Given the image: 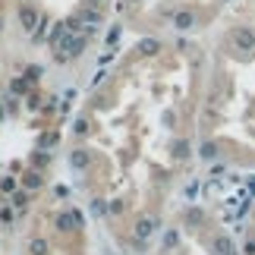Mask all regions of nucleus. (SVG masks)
Here are the masks:
<instances>
[{
	"label": "nucleus",
	"instance_id": "obj_1",
	"mask_svg": "<svg viewBox=\"0 0 255 255\" xmlns=\"http://www.w3.org/2000/svg\"><path fill=\"white\" fill-rule=\"evenodd\" d=\"M173 25L180 28V32H192V28H195V13H192V9H176V13H173Z\"/></svg>",
	"mask_w": 255,
	"mask_h": 255
},
{
	"label": "nucleus",
	"instance_id": "obj_2",
	"mask_svg": "<svg viewBox=\"0 0 255 255\" xmlns=\"http://www.w3.org/2000/svg\"><path fill=\"white\" fill-rule=\"evenodd\" d=\"M154 227H158L154 218H139V221H135V240H148L154 233Z\"/></svg>",
	"mask_w": 255,
	"mask_h": 255
},
{
	"label": "nucleus",
	"instance_id": "obj_3",
	"mask_svg": "<svg viewBox=\"0 0 255 255\" xmlns=\"http://www.w3.org/2000/svg\"><path fill=\"white\" fill-rule=\"evenodd\" d=\"M19 22H22L28 32H35V28H38V13L32 6H19Z\"/></svg>",
	"mask_w": 255,
	"mask_h": 255
},
{
	"label": "nucleus",
	"instance_id": "obj_4",
	"mask_svg": "<svg viewBox=\"0 0 255 255\" xmlns=\"http://www.w3.org/2000/svg\"><path fill=\"white\" fill-rule=\"evenodd\" d=\"M139 51L145 57H154V54L161 51V41H158V38H142V41H139Z\"/></svg>",
	"mask_w": 255,
	"mask_h": 255
},
{
	"label": "nucleus",
	"instance_id": "obj_5",
	"mask_svg": "<svg viewBox=\"0 0 255 255\" xmlns=\"http://www.w3.org/2000/svg\"><path fill=\"white\" fill-rule=\"evenodd\" d=\"M173 158H176V161L189 158V142H186V139H176V142H173Z\"/></svg>",
	"mask_w": 255,
	"mask_h": 255
},
{
	"label": "nucleus",
	"instance_id": "obj_6",
	"mask_svg": "<svg viewBox=\"0 0 255 255\" xmlns=\"http://www.w3.org/2000/svg\"><path fill=\"white\" fill-rule=\"evenodd\" d=\"M164 249H180V230H167L164 233Z\"/></svg>",
	"mask_w": 255,
	"mask_h": 255
},
{
	"label": "nucleus",
	"instance_id": "obj_7",
	"mask_svg": "<svg viewBox=\"0 0 255 255\" xmlns=\"http://www.w3.org/2000/svg\"><path fill=\"white\" fill-rule=\"evenodd\" d=\"M76 224H79L76 214H60V218H57V227L60 230H76Z\"/></svg>",
	"mask_w": 255,
	"mask_h": 255
},
{
	"label": "nucleus",
	"instance_id": "obj_8",
	"mask_svg": "<svg viewBox=\"0 0 255 255\" xmlns=\"http://www.w3.org/2000/svg\"><path fill=\"white\" fill-rule=\"evenodd\" d=\"M28 252H32V255H47V243L44 240H32V243H28Z\"/></svg>",
	"mask_w": 255,
	"mask_h": 255
},
{
	"label": "nucleus",
	"instance_id": "obj_9",
	"mask_svg": "<svg viewBox=\"0 0 255 255\" xmlns=\"http://www.w3.org/2000/svg\"><path fill=\"white\" fill-rule=\"evenodd\" d=\"M73 167H88V151H73Z\"/></svg>",
	"mask_w": 255,
	"mask_h": 255
},
{
	"label": "nucleus",
	"instance_id": "obj_10",
	"mask_svg": "<svg viewBox=\"0 0 255 255\" xmlns=\"http://www.w3.org/2000/svg\"><path fill=\"white\" fill-rule=\"evenodd\" d=\"M38 76H41V66H28V70H25V79L28 82H35Z\"/></svg>",
	"mask_w": 255,
	"mask_h": 255
},
{
	"label": "nucleus",
	"instance_id": "obj_11",
	"mask_svg": "<svg viewBox=\"0 0 255 255\" xmlns=\"http://www.w3.org/2000/svg\"><path fill=\"white\" fill-rule=\"evenodd\" d=\"M25 186H28V189H35V186H41V176H38V173H28Z\"/></svg>",
	"mask_w": 255,
	"mask_h": 255
},
{
	"label": "nucleus",
	"instance_id": "obj_12",
	"mask_svg": "<svg viewBox=\"0 0 255 255\" xmlns=\"http://www.w3.org/2000/svg\"><path fill=\"white\" fill-rule=\"evenodd\" d=\"M25 85H28V79H16L9 88H13V92H25Z\"/></svg>",
	"mask_w": 255,
	"mask_h": 255
},
{
	"label": "nucleus",
	"instance_id": "obj_13",
	"mask_svg": "<svg viewBox=\"0 0 255 255\" xmlns=\"http://www.w3.org/2000/svg\"><path fill=\"white\" fill-rule=\"evenodd\" d=\"M82 16H85V22H101V16H98V13H95V9H92V13H88V9H85V13H82Z\"/></svg>",
	"mask_w": 255,
	"mask_h": 255
},
{
	"label": "nucleus",
	"instance_id": "obj_14",
	"mask_svg": "<svg viewBox=\"0 0 255 255\" xmlns=\"http://www.w3.org/2000/svg\"><path fill=\"white\" fill-rule=\"evenodd\" d=\"M117 38H120V28H117V25H114V28H111V32H107V41H111V44H114V41H117Z\"/></svg>",
	"mask_w": 255,
	"mask_h": 255
},
{
	"label": "nucleus",
	"instance_id": "obj_15",
	"mask_svg": "<svg viewBox=\"0 0 255 255\" xmlns=\"http://www.w3.org/2000/svg\"><path fill=\"white\" fill-rule=\"evenodd\" d=\"M0 28H3V16H0Z\"/></svg>",
	"mask_w": 255,
	"mask_h": 255
},
{
	"label": "nucleus",
	"instance_id": "obj_16",
	"mask_svg": "<svg viewBox=\"0 0 255 255\" xmlns=\"http://www.w3.org/2000/svg\"><path fill=\"white\" fill-rule=\"evenodd\" d=\"M95 3H101V0H95Z\"/></svg>",
	"mask_w": 255,
	"mask_h": 255
}]
</instances>
